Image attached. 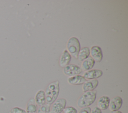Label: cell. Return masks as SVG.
I'll use <instances>...</instances> for the list:
<instances>
[{
    "mask_svg": "<svg viewBox=\"0 0 128 113\" xmlns=\"http://www.w3.org/2000/svg\"><path fill=\"white\" fill-rule=\"evenodd\" d=\"M36 104L41 106L46 104L45 92L43 90H39L36 94L34 99Z\"/></svg>",
    "mask_w": 128,
    "mask_h": 113,
    "instance_id": "obj_14",
    "label": "cell"
},
{
    "mask_svg": "<svg viewBox=\"0 0 128 113\" xmlns=\"http://www.w3.org/2000/svg\"><path fill=\"white\" fill-rule=\"evenodd\" d=\"M66 101L64 98L56 100L52 104L50 113H61L66 108Z\"/></svg>",
    "mask_w": 128,
    "mask_h": 113,
    "instance_id": "obj_4",
    "label": "cell"
},
{
    "mask_svg": "<svg viewBox=\"0 0 128 113\" xmlns=\"http://www.w3.org/2000/svg\"><path fill=\"white\" fill-rule=\"evenodd\" d=\"M112 113H122L121 112L119 111H114V112H112Z\"/></svg>",
    "mask_w": 128,
    "mask_h": 113,
    "instance_id": "obj_22",
    "label": "cell"
},
{
    "mask_svg": "<svg viewBox=\"0 0 128 113\" xmlns=\"http://www.w3.org/2000/svg\"><path fill=\"white\" fill-rule=\"evenodd\" d=\"M45 92L46 102L47 104H52L57 99L60 92V83L56 81L50 83L46 87Z\"/></svg>",
    "mask_w": 128,
    "mask_h": 113,
    "instance_id": "obj_1",
    "label": "cell"
},
{
    "mask_svg": "<svg viewBox=\"0 0 128 113\" xmlns=\"http://www.w3.org/2000/svg\"><path fill=\"white\" fill-rule=\"evenodd\" d=\"M96 98V91H88L84 92L78 99L77 105L79 108L88 107L92 104Z\"/></svg>",
    "mask_w": 128,
    "mask_h": 113,
    "instance_id": "obj_2",
    "label": "cell"
},
{
    "mask_svg": "<svg viewBox=\"0 0 128 113\" xmlns=\"http://www.w3.org/2000/svg\"><path fill=\"white\" fill-rule=\"evenodd\" d=\"M68 81L70 85H80L84 84L86 81V80L82 76L78 75L69 77Z\"/></svg>",
    "mask_w": 128,
    "mask_h": 113,
    "instance_id": "obj_12",
    "label": "cell"
},
{
    "mask_svg": "<svg viewBox=\"0 0 128 113\" xmlns=\"http://www.w3.org/2000/svg\"><path fill=\"white\" fill-rule=\"evenodd\" d=\"M64 113H78L76 109L73 107H68L64 109Z\"/></svg>",
    "mask_w": 128,
    "mask_h": 113,
    "instance_id": "obj_19",
    "label": "cell"
},
{
    "mask_svg": "<svg viewBox=\"0 0 128 113\" xmlns=\"http://www.w3.org/2000/svg\"><path fill=\"white\" fill-rule=\"evenodd\" d=\"M66 50L69 54L74 58H78L80 49V44L78 39L76 37H70L66 44Z\"/></svg>",
    "mask_w": 128,
    "mask_h": 113,
    "instance_id": "obj_3",
    "label": "cell"
},
{
    "mask_svg": "<svg viewBox=\"0 0 128 113\" xmlns=\"http://www.w3.org/2000/svg\"><path fill=\"white\" fill-rule=\"evenodd\" d=\"M90 55V49L87 47H84L80 49L78 56V58L80 61H83L84 60L88 57Z\"/></svg>",
    "mask_w": 128,
    "mask_h": 113,
    "instance_id": "obj_16",
    "label": "cell"
},
{
    "mask_svg": "<svg viewBox=\"0 0 128 113\" xmlns=\"http://www.w3.org/2000/svg\"><path fill=\"white\" fill-rule=\"evenodd\" d=\"M90 54L91 57L96 62H100L102 59V49L98 46H93L90 48Z\"/></svg>",
    "mask_w": 128,
    "mask_h": 113,
    "instance_id": "obj_6",
    "label": "cell"
},
{
    "mask_svg": "<svg viewBox=\"0 0 128 113\" xmlns=\"http://www.w3.org/2000/svg\"><path fill=\"white\" fill-rule=\"evenodd\" d=\"M50 105L45 104L44 105L40 106L38 109L37 113H50Z\"/></svg>",
    "mask_w": 128,
    "mask_h": 113,
    "instance_id": "obj_17",
    "label": "cell"
},
{
    "mask_svg": "<svg viewBox=\"0 0 128 113\" xmlns=\"http://www.w3.org/2000/svg\"><path fill=\"white\" fill-rule=\"evenodd\" d=\"M91 109L90 107H85L82 108L78 113H90L91 112Z\"/></svg>",
    "mask_w": 128,
    "mask_h": 113,
    "instance_id": "obj_20",
    "label": "cell"
},
{
    "mask_svg": "<svg viewBox=\"0 0 128 113\" xmlns=\"http://www.w3.org/2000/svg\"><path fill=\"white\" fill-rule=\"evenodd\" d=\"M110 102V99L108 97L103 96L100 97L97 103V107L102 110H106L108 107Z\"/></svg>",
    "mask_w": 128,
    "mask_h": 113,
    "instance_id": "obj_11",
    "label": "cell"
},
{
    "mask_svg": "<svg viewBox=\"0 0 128 113\" xmlns=\"http://www.w3.org/2000/svg\"><path fill=\"white\" fill-rule=\"evenodd\" d=\"M94 64V60L91 56H89L82 61V70L86 71L90 70L93 68Z\"/></svg>",
    "mask_w": 128,
    "mask_h": 113,
    "instance_id": "obj_13",
    "label": "cell"
},
{
    "mask_svg": "<svg viewBox=\"0 0 128 113\" xmlns=\"http://www.w3.org/2000/svg\"><path fill=\"white\" fill-rule=\"evenodd\" d=\"M122 104V100L119 96L114 98L111 101L110 100L109 108L111 111L114 112L120 110Z\"/></svg>",
    "mask_w": 128,
    "mask_h": 113,
    "instance_id": "obj_8",
    "label": "cell"
},
{
    "mask_svg": "<svg viewBox=\"0 0 128 113\" xmlns=\"http://www.w3.org/2000/svg\"><path fill=\"white\" fill-rule=\"evenodd\" d=\"M63 72L66 75L72 77L80 74L82 72V70L76 65L68 64L64 68Z\"/></svg>",
    "mask_w": 128,
    "mask_h": 113,
    "instance_id": "obj_5",
    "label": "cell"
},
{
    "mask_svg": "<svg viewBox=\"0 0 128 113\" xmlns=\"http://www.w3.org/2000/svg\"><path fill=\"white\" fill-rule=\"evenodd\" d=\"M98 84V81L96 79L90 80L86 81L82 86V90L84 92L88 91H92L94 90Z\"/></svg>",
    "mask_w": 128,
    "mask_h": 113,
    "instance_id": "obj_10",
    "label": "cell"
},
{
    "mask_svg": "<svg viewBox=\"0 0 128 113\" xmlns=\"http://www.w3.org/2000/svg\"><path fill=\"white\" fill-rule=\"evenodd\" d=\"M103 72L99 69H91L84 73V77L86 80H94L100 78L102 75Z\"/></svg>",
    "mask_w": 128,
    "mask_h": 113,
    "instance_id": "obj_7",
    "label": "cell"
},
{
    "mask_svg": "<svg viewBox=\"0 0 128 113\" xmlns=\"http://www.w3.org/2000/svg\"><path fill=\"white\" fill-rule=\"evenodd\" d=\"M71 59L72 56L68 52V51L66 50H64L60 58V66L64 68V67H66V66L70 64Z\"/></svg>",
    "mask_w": 128,
    "mask_h": 113,
    "instance_id": "obj_9",
    "label": "cell"
},
{
    "mask_svg": "<svg viewBox=\"0 0 128 113\" xmlns=\"http://www.w3.org/2000/svg\"><path fill=\"white\" fill-rule=\"evenodd\" d=\"M10 113H26L24 110L22 108H20L18 107H14L10 110Z\"/></svg>",
    "mask_w": 128,
    "mask_h": 113,
    "instance_id": "obj_18",
    "label": "cell"
},
{
    "mask_svg": "<svg viewBox=\"0 0 128 113\" xmlns=\"http://www.w3.org/2000/svg\"><path fill=\"white\" fill-rule=\"evenodd\" d=\"M38 106L36 104L34 99L31 98L28 102L26 108V113H37Z\"/></svg>",
    "mask_w": 128,
    "mask_h": 113,
    "instance_id": "obj_15",
    "label": "cell"
},
{
    "mask_svg": "<svg viewBox=\"0 0 128 113\" xmlns=\"http://www.w3.org/2000/svg\"><path fill=\"white\" fill-rule=\"evenodd\" d=\"M90 113H102V111L98 109L97 107H94L92 111H91Z\"/></svg>",
    "mask_w": 128,
    "mask_h": 113,
    "instance_id": "obj_21",
    "label": "cell"
}]
</instances>
